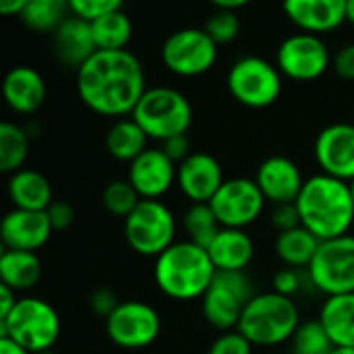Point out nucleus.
<instances>
[{
    "instance_id": "nucleus-30",
    "label": "nucleus",
    "mask_w": 354,
    "mask_h": 354,
    "mask_svg": "<svg viewBox=\"0 0 354 354\" xmlns=\"http://www.w3.org/2000/svg\"><path fill=\"white\" fill-rule=\"evenodd\" d=\"M71 17L68 2L64 0H27L21 23L35 33H56L60 25Z\"/></svg>"
},
{
    "instance_id": "nucleus-35",
    "label": "nucleus",
    "mask_w": 354,
    "mask_h": 354,
    "mask_svg": "<svg viewBox=\"0 0 354 354\" xmlns=\"http://www.w3.org/2000/svg\"><path fill=\"white\" fill-rule=\"evenodd\" d=\"M207 35L218 44V46H224V44H230L239 37L241 33V19L236 12H230V10H214L209 15V19L205 21V27Z\"/></svg>"
},
{
    "instance_id": "nucleus-48",
    "label": "nucleus",
    "mask_w": 354,
    "mask_h": 354,
    "mask_svg": "<svg viewBox=\"0 0 354 354\" xmlns=\"http://www.w3.org/2000/svg\"><path fill=\"white\" fill-rule=\"evenodd\" d=\"M346 21L354 25V0H346Z\"/></svg>"
},
{
    "instance_id": "nucleus-13",
    "label": "nucleus",
    "mask_w": 354,
    "mask_h": 354,
    "mask_svg": "<svg viewBox=\"0 0 354 354\" xmlns=\"http://www.w3.org/2000/svg\"><path fill=\"white\" fill-rule=\"evenodd\" d=\"M209 205L222 228L245 230L263 214L266 197L259 191L255 178L234 176L224 180V185L214 195Z\"/></svg>"
},
{
    "instance_id": "nucleus-32",
    "label": "nucleus",
    "mask_w": 354,
    "mask_h": 354,
    "mask_svg": "<svg viewBox=\"0 0 354 354\" xmlns=\"http://www.w3.org/2000/svg\"><path fill=\"white\" fill-rule=\"evenodd\" d=\"M183 228L187 232V241L203 249H207L222 230L209 203H193L183 216Z\"/></svg>"
},
{
    "instance_id": "nucleus-24",
    "label": "nucleus",
    "mask_w": 354,
    "mask_h": 354,
    "mask_svg": "<svg viewBox=\"0 0 354 354\" xmlns=\"http://www.w3.org/2000/svg\"><path fill=\"white\" fill-rule=\"evenodd\" d=\"M6 193L12 203V209L46 212L54 201L50 180L41 172L31 170V168H23V170L10 174Z\"/></svg>"
},
{
    "instance_id": "nucleus-50",
    "label": "nucleus",
    "mask_w": 354,
    "mask_h": 354,
    "mask_svg": "<svg viewBox=\"0 0 354 354\" xmlns=\"http://www.w3.org/2000/svg\"><path fill=\"white\" fill-rule=\"evenodd\" d=\"M348 185H351V193H353V201H354V180L353 183H348Z\"/></svg>"
},
{
    "instance_id": "nucleus-44",
    "label": "nucleus",
    "mask_w": 354,
    "mask_h": 354,
    "mask_svg": "<svg viewBox=\"0 0 354 354\" xmlns=\"http://www.w3.org/2000/svg\"><path fill=\"white\" fill-rule=\"evenodd\" d=\"M17 303H19L17 292L12 288L4 286V284H0V319L8 317L10 311L17 307Z\"/></svg>"
},
{
    "instance_id": "nucleus-27",
    "label": "nucleus",
    "mask_w": 354,
    "mask_h": 354,
    "mask_svg": "<svg viewBox=\"0 0 354 354\" xmlns=\"http://www.w3.org/2000/svg\"><path fill=\"white\" fill-rule=\"evenodd\" d=\"M322 241L315 239L307 228L299 226L288 232H280L274 243V251L282 263L290 270H307L319 249Z\"/></svg>"
},
{
    "instance_id": "nucleus-39",
    "label": "nucleus",
    "mask_w": 354,
    "mask_h": 354,
    "mask_svg": "<svg viewBox=\"0 0 354 354\" xmlns=\"http://www.w3.org/2000/svg\"><path fill=\"white\" fill-rule=\"evenodd\" d=\"M272 226L280 232H288L301 226V216L297 209V203H286V205H274L272 209Z\"/></svg>"
},
{
    "instance_id": "nucleus-15",
    "label": "nucleus",
    "mask_w": 354,
    "mask_h": 354,
    "mask_svg": "<svg viewBox=\"0 0 354 354\" xmlns=\"http://www.w3.org/2000/svg\"><path fill=\"white\" fill-rule=\"evenodd\" d=\"M319 170L344 183L354 180V124L334 122L319 131L313 145Z\"/></svg>"
},
{
    "instance_id": "nucleus-22",
    "label": "nucleus",
    "mask_w": 354,
    "mask_h": 354,
    "mask_svg": "<svg viewBox=\"0 0 354 354\" xmlns=\"http://www.w3.org/2000/svg\"><path fill=\"white\" fill-rule=\"evenodd\" d=\"M52 37H54L56 60L62 66L73 68L75 73L97 52L93 33H91V25L73 15L60 25V29Z\"/></svg>"
},
{
    "instance_id": "nucleus-47",
    "label": "nucleus",
    "mask_w": 354,
    "mask_h": 354,
    "mask_svg": "<svg viewBox=\"0 0 354 354\" xmlns=\"http://www.w3.org/2000/svg\"><path fill=\"white\" fill-rule=\"evenodd\" d=\"M247 6V0H216L214 2V8L218 10H230V12H236L241 8Z\"/></svg>"
},
{
    "instance_id": "nucleus-4",
    "label": "nucleus",
    "mask_w": 354,
    "mask_h": 354,
    "mask_svg": "<svg viewBox=\"0 0 354 354\" xmlns=\"http://www.w3.org/2000/svg\"><path fill=\"white\" fill-rule=\"evenodd\" d=\"M299 328L301 313L295 299L272 290L259 292L247 303L236 332H241L253 346L270 348L292 340Z\"/></svg>"
},
{
    "instance_id": "nucleus-5",
    "label": "nucleus",
    "mask_w": 354,
    "mask_h": 354,
    "mask_svg": "<svg viewBox=\"0 0 354 354\" xmlns=\"http://www.w3.org/2000/svg\"><path fill=\"white\" fill-rule=\"evenodd\" d=\"M131 118L149 139L164 143L172 137L187 135L193 122V106L183 91L156 85L143 93Z\"/></svg>"
},
{
    "instance_id": "nucleus-10",
    "label": "nucleus",
    "mask_w": 354,
    "mask_h": 354,
    "mask_svg": "<svg viewBox=\"0 0 354 354\" xmlns=\"http://www.w3.org/2000/svg\"><path fill=\"white\" fill-rule=\"evenodd\" d=\"M218 44L201 27L172 31L162 44V62L176 77H199L218 62Z\"/></svg>"
},
{
    "instance_id": "nucleus-46",
    "label": "nucleus",
    "mask_w": 354,
    "mask_h": 354,
    "mask_svg": "<svg viewBox=\"0 0 354 354\" xmlns=\"http://www.w3.org/2000/svg\"><path fill=\"white\" fill-rule=\"evenodd\" d=\"M0 354H31L10 338H0Z\"/></svg>"
},
{
    "instance_id": "nucleus-20",
    "label": "nucleus",
    "mask_w": 354,
    "mask_h": 354,
    "mask_svg": "<svg viewBox=\"0 0 354 354\" xmlns=\"http://www.w3.org/2000/svg\"><path fill=\"white\" fill-rule=\"evenodd\" d=\"M282 10L299 31L311 35L330 33L346 21V0H288Z\"/></svg>"
},
{
    "instance_id": "nucleus-18",
    "label": "nucleus",
    "mask_w": 354,
    "mask_h": 354,
    "mask_svg": "<svg viewBox=\"0 0 354 354\" xmlns=\"http://www.w3.org/2000/svg\"><path fill=\"white\" fill-rule=\"evenodd\" d=\"M305 180L307 178L303 176L301 168L286 156L266 158L255 172V183L259 191L263 193L266 201L274 205L297 203Z\"/></svg>"
},
{
    "instance_id": "nucleus-40",
    "label": "nucleus",
    "mask_w": 354,
    "mask_h": 354,
    "mask_svg": "<svg viewBox=\"0 0 354 354\" xmlns=\"http://www.w3.org/2000/svg\"><path fill=\"white\" fill-rule=\"evenodd\" d=\"M46 216L52 224V230H66L73 222H75V209L68 201L62 199H54L52 205L46 209Z\"/></svg>"
},
{
    "instance_id": "nucleus-51",
    "label": "nucleus",
    "mask_w": 354,
    "mask_h": 354,
    "mask_svg": "<svg viewBox=\"0 0 354 354\" xmlns=\"http://www.w3.org/2000/svg\"><path fill=\"white\" fill-rule=\"evenodd\" d=\"M39 354H56L54 351H48V353H39Z\"/></svg>"
},
{
    "instance_id": "nucleus-17",
    "label": "nucleus",
    "mask_w": 354,
    "mask_h": 354,
    "mask_svg": "<svg viewBox=\"0 0 354 354\" xmlns=\"http://www.w3.org/2000/svg\"><path fill=\"white\" fill-rule=\"evenodd\" d=\"M220 162L205 151H193L176 170V187L193 203H209L224 185Z\"/></svg>"
},
{
    "instance_id": "nucleus-41",
    "label": "nucleus",
    "mask_w": 354,
    "mask_h": 354,
    "mask_svg": "<svg viewBox=\"0 0 354 354\" xmlns=\"http://www.w3.org/2000/svg\"><path fill=\"white\" fill-rule=\"evenodd\" d=\"M332 68L340 79L354 81V41L338 48V52L332 58Z\"/></svg>"
},
{
    "instance_id": "nucleus-42",
    "label": "nucleus",
    "mask_w": 354,
    "mask_h": 354,
    "mask_svg": "<svg viewBox=\"0 0 354 354\" xmlns=\"http://www.w3.org/2000/svg\"><path fill=\"white\" fill-rule=\"evenodd\" d=\"M301 288V276L297 270L284 268L280 272H276L274 276V292L282 295V297H295Z\"/></svg>"
},
{
    "instance_id": "nucleus-26",
    "label": "nucleus",
    "mask_w": 354,
    "mask_h": 354,
    "mask_svg": "<svg viewBox=\"0 0 354 354\" xmlns=\"http://www.w3.org/2000/svg\"><path fill=\"white\" fill-rule=\"evenodd\" d=\"M41 278V261L37 253L27 251H8L4 249L0 255V284L12 288L15 292H23L33 288Z\"/></svg>"
},
{
    "instance_id": "nucleus-21",
    "label": "nucleus",
    "mask_w": 354,
    "mask_h": 354,
    "mask_svg": "<svg viewBox=\"0 0 354 354\" xmlns=\"http://www.w3.org/2000/svg\"><path fill=\"white\" fill-rule=\"evenodd\" d=\"M2 95L6 106L17 114H33L48 95L44 77L33 66H15L4 75Z\"/></svg>"
},
{
    "instance_id": "nucleus-34",
    "label": "nucleus",
    "mask_w": 354,
    "mask_h": 354,
    "mask_svg": "<svg viewBox=\"0 0 354 354\" xmlns=\"http://www.w3.org/2000/svg\"><path fill=\"white\" fill-rule=\"evenodd\" d=\"M292 351L295 354H330L334 351V344L317 319L301 324V328L292 336Z\"/></svg>"
},
{
    "instance_id": "nucleus-25",
    "label": "nucleus",
    "mask_w": 354,
    "mask_h": 354,
    "mask_svg": "<svg viewBox=\"0 0 354 354\" xmlns=\"http://www.w3.org/2000/svg\"><path fill=\"white\" fill-rule=\"evenodd\" d=\"M317 319L328 332L334 348H354V292L328 297Z\"/></svg>"
},
{
    "instance_id": "nucleus-45",
    "label": "nucleus",
    "mask_w": 354,
    "mask_h": 354,
    "mask_svg": "<svg viewBox=\"0 0 354 354\" xmlns=\"http://www.w3.org/2000/svg\"><path fill=\"white\" fill-rule=\"evenodd\" d=\"M27 0H0V12L6 17H21Z\"/></svg>"
},
{
    "instance_id": "nucleus-19",
    "label": "nucleus",
    "mask_w": 354,
    "mask_h": 354,
    "mask_svg": "<svg viewBox=\"0 0 354 354\" xmlns=\"http://www.w3.org/2000/svg\"><path fill=\"white\" fill-rule=\"evenodd\" d=\"M52 232L46 212L10 209L0 222V241L8 251L37 253L50 241Z\"/></svg>"
},
{
    "instance_id": "nucleus-16",
    "label": "nucleus",
    "mask_w": 354,
    "mask_h": 354,
    "mask_svg": "<svg viewBox=\"0 0 354 354\" xmlns=\"http://www.w3.org/2000/svg\"><path fill=\"white\" fill-rule=\"evenodd\" d=\"M178 166L162 151V147H147L137 160L129 164L127 180L135 187L141 199L164 197L176 185Z\"/></svg>"
},
{
    "instance_id": "nucleus-33",
    "label": "nucleus",
    "mask_w": 354,
    "mask_h": 354,
    "mask_svg": "<svg viewBox=\"0 0 354 354\" xmlns=\"http://www.w3.org/2000/svg\"><path fill=\"white\" fill-rule=\"evenodd\" d=\"M141 201L143 199L139 197V193L127 178L110 180L102 191V203H104L106 212L116 218H122V220H127Z\"/></svg>"
},
{
    "instance_id": "nucleus-9",
    "label": "nucleus",
    "mask_w": 354,
    "mask_h": 354,
    "mask_svg": "<svg viewBox=\"0 0 354 354\" xmlns=\"http://www.w3.org/2000/svg\"><path fill=\"white\" fill-rule=\"evenodd\" d=\"M255 295L247 272H218L201 299V313L212 328L224 334L234 332L247 303Z\"/></svg>"
},
{
    "instance_id": "nucleus-37",
    "label": "nucleus",
    "mask_w": 354,
    "mask_h": 354,
    "mask_svg": "<svg viewBox=\"0 0 354 354\" xmlns=\"http://www.w3.org/2000/svg\"><path fill=\"white\" fill-rule=\"evenodd\" d=\"M207 354H253V344L241 334V332H226V334H220Z\"/></svg>"
},
{
    "instance_id": "nucleus-11",
    "label": "nucleus",
    "mask_w": 354,
    "mask_h": 354,
    "mask_svg": "<svg viewBox=\"0 0 354 354\" xmlns=\"http://www.w3.org/2000/svg\"><path fill=\"white\" fill-rule=\"evenodd\" d=\"M311 284L328 297L354 292V234L324 241L307 268Z\"/></svg>"
},
{
    "instance_id": "nucleus-29",
    "label": "nucleus",
    "mask_w": 354,
    "mask_h": 354,
    "mask_svg": "<svg viewBox=\"0 0 354 354\" xmlns=\"http://www.w3.org/2000/svg\"><path fill=\"white\" fill-rule=\"evenodd\" d=\"M95 48L100 52H116V50H127L131 37H133V21L131 17L120 8L104 15L102 19L89 23Z\"/></svg>"
},
{
    "instance_id": "nucleus-36",
    "label": "nucleus",
    "mask_w": 354,
    "mask_h": 354,
    "mask_svg": "<svg viewBox=\"0 0 354 354\" xmlns=\"http://www.w3.org/2000/svg\"><path fill=\"white\" fill-rule=\"evenodd\" d=\"M120 6H122L120 0H71L68 2L71 15L83 19L85 23H93Z\"/></svg>"
},
{
    "instance_id": "nucleus-3",
    "label": "nucleus",
    "mask_w": 354,
    "mask_h": 354,
    "mask_svg": "<svg viewBox=\"0 0 354 354\" xmlns=\"http://www.w3.org/2000/svg\"><path fill=\"white\" fill-rule=\"evenodd\" d=\"M216 274L207 249L191 241H176L153 263L156 286L172 301L203 299Z\"/></svg>"
},
{
    "instance_id": "nucleus-7",
    "label": "nucleus",
    "mask_w": 354,
    "mask_h": 354,
    "mask_svg": "<svg viewBox=\"0 0 354 354\" xmlns=\"http://www.w3.org/2000/svg\"><path fill=\"white\" fill-rule=\"evenodd\" d=\"M284 75L261 56H243L239 58L226 77L230 95L245 108L261 110L276 104L282 95Z\"/></svg>"
},
{
    "instance_id": "nucleus-28",
    "label": "nucleus",
    "mask_w": 354,
    "mask_h": 354,
    "mask_svg": "<svg viewBox=\"0 0 354 354\" xmlns=\"http://www.w3.org/2000/svg\"><path fill=\"white\" fill-rule=\"evenodd\" d=\"M149 137L133 118L116 120L106 133V149L118 162H133L147 149Z\"/></svg>"
},
{
    "instance_id": "nucleus-2",
    "label": "nucleus",
    "mask_w": 354,
    "mask_h": 354,
    "mask_svg": "<svg viewBox=\"0 0 354 354\" xmlns=\"http://www.w3.org/2000/svg\"><path fill=\"white\" fill-rule=\"evenodd\" d=\"M301 226L315 239L332 241L348 234L354 224V201L351 185L324 172L305 180L297 199Z\"/></svg>"
},
{
    "instance_id": "nucleus-12",
    "label": "nucleus",
    "mask_w": 354,
    "mask_h": 354,
    "mask_svg": "<svg viewBox=\"0 0 354 354\" xmlns=\"http://www.w3.org/2000/svg\"><path fill=\"white\" fill-rule=\"evenodd\" d=\"M104 324L110 342L124 351L147 348L162 332L160 313L143 301H120L116 311Z\"/></svg>"
},
{
    "instance_id": "nucleus-14",
    "label": "nucleus",
    "mask_w": 354,
    "mask_h": 354,
    "mask_svg": "<svg viewBox=\"0 0 354 354\" xmlns=\"http://www.w3.org/2000/svg\"><path fill=\"white\" fill-rule=\"evenodd\" d=\"M328 44L319 35L292 33L276 50V66L292 81H315L332 66Z\"/></svg>"
},
{
    "instance_id": "nucleus-8",
    "label": "nucleus",
    "mask_w": 354,
    "mask_h": 354,
    "mask_svg": "<svg viewBox=\"0 0 354 354\" xmlns=\"http://www.w3.org/2000/svg\"><path fill=\"white\" fill-rule=\"evenodd\" d=\"M127 245L143 255L158 259L176 241V218L172 209L158 199H143L122 224Z\"/></svg>"
},
{
    "instance_id": "nucleus-31",
    "label": "nucleus",
    "mask_w": 354,
    "mask_h": 354,
    "mask_svg": "<svg viewBox=\"0 0 354 354\" xmlns=\"http://www.w3.org/2000/svg\"><path fill=\"white\" fill-rule=\"evenodd\" d=\"M29 156V133L17 122L0 124V172L15 174L23 170Z\"/></svg>"
},
{
    "instance_id": "nucleus-1",
    "label": "nucleus",
    "mask_w": 354,
    "mask_h": 354,
    "mask_svg": "<svg viewBox=\"0 0 354 354\" xmlns=\"http://www.w3.org/2000/svg\"><path fill=\"white\" fill-rule=\"evenodd\" d=\"M79 100L95 114L124 118L147 91L141 60L131 50L95 52L75 77Z\"/></svg>"
},
{
    "instance_id": "nucleus-43",
    "label": "nucleus",
    "mask_w": 354,
    "mask_h": 354,
    "mask_svg": "<svg viewBox=\"0 0 354 354\" xmlns=\"http://www.w3.org/2000/svg\"><path fill=\"white\" fill-rule=\"evenodd\" d=\"M162 151L178 166V164H183L193 151H191V143H189V137L187 135H178V137H172V139H168V141H164L162 145Z\"/></svg>"
},
{
    "instance_id": "nucleus-23",
    "label": "nucleus",
    "mask_w": 354,
    "mask_h": 354,
    "mask_svg": "<svg viewBox=\"0 0 354 354\" xmlns=\"http://www.w3.org/2000/svg\"><path fill=\"white\" fill-rule=\"evenodd\" d=\"M218 272H245L255 255V243L247 230L222 228L207 247Z\"/></svg>"
},
{
    "instance_id": "nucleus-49",
    "label": "nucleus",
    "mask_w": 354,
    "mask_h": 354,
    "mask_svg": "<svg viewBox=\"0 0 354 354\" xmlns=\"http://www.w3.org/2000/svg\"><path fill=\"white\" fill-rule=\"evenodd\" d=\"M330 354H354V348H334Z\"/></svg>"
},
{
    "instance_id": "nucleus-38",
    "label": "nucleus",
    "mask_w": 354,
    "mask_h": 354,
    "mask_svg": "<svg viewBox=\"0 0 354 354\" xmlns=\"http://www.w3.org/2000/svg\"><path fill=\"white\" fill-rule=\"evenodd\" d=\"M120 305L116 292H112L110 288H95L91 295H89V309L93 315L102 317L104 322L116 311V307Z\"/></svg>"
},
{
    "instance_id": "nucleus-6",
    "label": "nucleus",
    "mask_w": 354,
    "mask_h": 354,
    "mask_svg": "<svg viewBox=\"0 0 354 354\" xmlns=\"http://www.w3.org/2000/svg\"><path fill=\"white\" fill-rule=\"evenodd\" d=\"M60 315L44 299L23 297L8 317L0 319V338H10L31 354L48 353L60 336Z\"/></svg>"
}]
</instances>
